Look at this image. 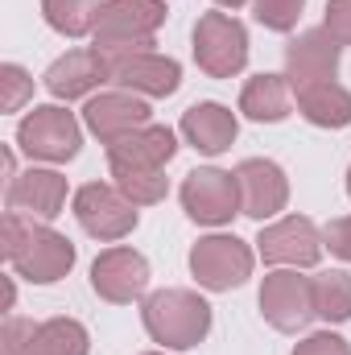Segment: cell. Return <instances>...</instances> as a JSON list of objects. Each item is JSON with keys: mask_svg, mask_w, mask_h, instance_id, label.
I'll return each mask as SVG.
<instances>
[{"mask_svg": "<svg viewBox=\"0 0 351 355\" xmlns=\"http://www.w3.org/2000/svg\"><path fill=\"white\" fill-rule=\"evenodd\" d=\"M298 112L314 124V128H348L351 124V91L335 79V83H318L293 95Z\"/></svg>", "mask_w": 351, "mask_h": 355, "instance_id": "7402d4cb", "label": "cell"}, {"mask_svg": "<svg viewBox=\"0 0 351 355\" xmlns=\"http://www.w3.org/2000/svg\"><path fill=\"white\" fill-rule=\"evenodd\" d=\"M240 112L257 124H281L293 112V87L285 75H252L240 91Z\"/></svg>", "mask_w": 351, "mask_h": 355, "instance_id": "44dd1931", "label": "cell"}, {"mask_svg": "<svg viewBox=\"0 0 351 355\" xmlns=\"http://www.w3.org/2000/svg\"><path fill=\"white\" fill-rule=\"evenodd\" d=\"M149 116H153L149 99L137 95V91H124V87L99 91V95H91L87 103H83V128H87L91 137H99V145H112V141H120V137L153 124Z\"/></svg>", "mask_w": 351, "mask_h": 355, "instance_id": "7c38bea8", "label": "cell"}, {"mask_svg": "<svg viewBox=\"0 0 351 355\" xmlns=\"http://www.w3.org/2000/svg\"><path fill=\"white\" fill-rule=\"evenodd\" d=\"M215 4H219V8H244L248 0H215Z\"/></svg>", "mask_w": 351, "mask_h": 355, "instance_id": "4dcf8cb0", "label": "cell"}, {"mask_svg": "<svg viewBox=\"0 0 351 355\" xmlns=\"http://www.w3.org/2000/svg\"><path fill=\"white\" fill-rule=\"evenodd\" d=\"M112 62V83L124 91H137L145 99H166L182 87V67L170 54L157 50H137V54H116Z\"/></svg>", "mask_w": 351, "mask_h": 355, "instance_id": "2e32d148", "label": "cell"}, {"mask_svg": "<svg viewBox=\"0 0 351 355\" xmlns=\"http://www.w3.org/2000/svg\"><path fill=\"white\" fill-rule=\"evenodd\" d=\"M182 211L203 223V227H223L232 223L236 215H244L240 207V182L228 170H215V166H198L182 178Z\"/></svg>", "mask_w": 351, "mask_h": 355, "instance_id": "9c48e42d", "label": "cell"}, {"mask_svg": "<svg viewBox=\"0 0 351 355\" xmlns=\"http://www.w3.org/2000/svg\"><path fill=\"white\" fill-rule=\"evenodd\" d=\"M232 174L240 182V207H244L248 219H261L264 223V219H277L285 211V202H289V178H285V170L277 162L248 157Z\"/></svg>", "mask_w": 351, "mask_h": 355, "instance_id": "e0dca14e", "label": "cell"}, {"mask_svg": "<svg viewBox=\"0 0 351 355\" xmlns=\"http://www.w3.org/2000/svg\"><path fill=\"white\" fill-rule=\"evenodd\" d=\"M190 50L207 79H232L248 67V29L232 12H203L194 21Z\"/></svg>", "mask_w": 351, "mask_h": 355, "instance_id": "5b68a950", "label": "cell"}, {"mask_svg": "<svg viewBox=\"0 0 351 355\" xmlns=\"http://www.w3.org/2000/svg\"><path fill=\"white\" fill-rule=\"evenodd\" d=\"M4 207L25 215V219H58L62 207H67V178L58 170H42V166H29L25 174H17L4 190Z\"/></svg>", "mask_w": 351, "mask_h": 355, "instance_id": "ac0fdd59", "label": "cell"}, {"mask_svg": "<svg viewBox=\"0 0 351 355\" xmlns=\"http://www.w3.org/2000/svg\"><path fill=\"white\" fill-rule=\"evenodd\" d=\"M103 0H42V17L62 37H87L95 33Z\"/></svg>", "mask_w": 351, "mask_h": 355, "instance_id": "cb8c5ba5", "label": "cell"}, {"mask_svg": "<svg viewBox=\"0 0 351 355\" xmlns=\"http://www.w3.org/2000/svg\"><path fill=\"white\" fill-rule=\"evenodd\" d=\"M141 322L166 352H190L211 335V306L194 289H157L145 297Z\"/></svg>", "mask_w": 351, "mask_h": 355, "instance_id": "7a4b0ae2", "label": "cell"}, {"mask_svg": "<svg viewBox=\"0 0 351 355\" xmlns=\"http://www.w3.org/2000/svg\"><path fill=\"white\" fill-rule=\"evenodd\" d=\"M348 198H351V170H348Z\"/></svg>", "mask_w": 351, "mask_h": 355, "instance_id": "1f68e13d", "label": "cell"}, {"mask_svg": "<svg viewBox=\"0 0 351 355\" xmlns=\"http://www.w3.org/2000/svg\"><path fill=\"white\" fill-rule=\"evenodd\" d=\"M339 42L327 29H302L289 46H285V79L293 95L318 83H335L339 79Z\"/></svg>", "mask_w": 351, "mask_h": 355, "instance_id": "5bb4252c", "label": "cell"}, {"mask_svg": "<svg viewBox=\"0 0 351 355\" xmlns=\"http://www.w3.org/2000/svg\"><path fill=\"white\" fill-rule=\"evenodd\" d=\"M252 248L240 240V236H223V232H211L203 236L194 248H190V272L203 289L211 293H228V289H240L248 277H252Z\"/></svg>", "mask_w": 351, "mask_h": 355, "instance_id": "ba28073f", "label": "cell"}, {"mask_svg": "<svg viewBox=\"0 0 351 355\" xmlns=\"http://www.w3.org/2000/svg\"><path fill=\"white\" fill-rule=\"evenodd\" d=\"M29 99H33V75L25 67H17V62H4L0 67V107L21 112Z\"/></svg>", "mask_w": 351, "mask_h": 355, "instance_id": "4316f807", "label": "cell"}, {"mask_svg": "<svg viewBox=\"0 0 351 355\" xmlns=\"http://www.w3.org/2000/svg\"><path fill=\"white\" fill-rule=\"evenodd\" d=\"M261 314L264 322L273 331H281V335L306 331L318 318L310 277H298V268H273L261 281Z\"/></svg>", "mask_w": 351, "mask_h": 355, "instance_id": "30bf717a", "label": "cell"}, {"mask_svg": "<svg viewBox=\"0 0 351 355\" xmlns=\"http://www.w3.org/2000/svg\"><path fill=\"white\" fill-rule=\"evenodd\" d=\"M178 132H182V141H186L190 149H198V153H207V157H219V153H228V149L236 145L240 120H236L232 107H223V103H215V99H203V103H194V107L182 112Z\"/></svg>", "mask_w": 351, "mask_h": 355, "instance_id": "ffe728a7", "label": "cell"}, {"mask_svg": "<svg viewBox=\"0 0 351 355\" xmlns=\"http://www.w3.org/2000/svg\"><path fill=\"white\" fill-rule=\"evenodd\" d=\"M293 355H351V343L335 331H314L293 347Z\"/></svg>", "mask_w": 351, "mask_h": 355, "instance_id": "83f0119b", "label": "cell"}, {"mask_svg": "<svg viewBox=\"0 0 351 355\" xmlns=\"http://www.w3.org/2000/svg\"><path fill=\"white\" fill-rule=\"evenodd\" d=\"M323 244L331 248V257H339V261H348V265H351V215H343V219H331V223H327Z\"/></svg>", "mask_w": 351, "mask_h": 355, "instance_id": "f546056e", "label": "cell"}, {"mask_svg": "<svg viewBox=\"0 0 351 355\" xmlns=\"http://www.w3.org/2000/svg\"><path fill=\"white\" fill-rule=\"evenodd\" d=\"M91 289L112 306H128V302L145 297V289H149V261L128 244L103 248L91 265Z\"/></svg>", "mask_w": 351, "mask_h": 355, "instance_id": "4fadbf2b", "label": "cell"}, {"mask_svg": "<svg viewBox=\"0 0 351 355\" xmlns=\"http://www.w3.org/2000/svg\"><path fill=\"white\" fill-rule=\"evenodd\" d=\"M71 211H75L79 227L87 232L91 240H103V244H116V240L132 236L137 223H141L137 202L116 182H87V186H79L75 198H71Z\"/></svg>", "mask_w": 351, "mask_h": 355, "instance_id": "8992f818", "label": "cell"}, {"mask_svg": "<svg viewBox=\"0 0 351 355\" xmlns=\"http://www.w3.org/2000/svg\"><path fill=\"white\" fill-rule=\"evenodd\" d=\"M46 91L58 99V103H71V99H91L95 87L112 83V62L103 50L83 46V50H67L62 58L50 62V71L42 75Z\"/></svg>", "mask_w": 351, "mask_h": 355, "instance_id": "9a60e30c", "label": "cell"}, {"mask_svg": "<svg viewBox=\"0 0 351 355\" xmlns=\"http://www.w3.org/2000/svg\"><path fill=\"white\" fill-rule=\"evenodd\" d=\"M323 29L339 42V46H351V0H327V21Z\"/></svg>", "mask_w": 351, "mask_h": 355, "instance_id": "f1b7e54d", "label": "cell"}, {"mask_svg": "<svg viewBox=\"0 0 351 355\" xmlns=\"http://www.w3.org/2000/svg\"><path fill=\"white\" fill-rule=\"evenodd\" d=\"M141 355H166V352H141Z\"/></svg>", "mask_w": 351, "mask_h": 355, "instance_id": "d6a6232c", "label": "cell"}, {"mask_svg": "<svg viewBox=\"0 0 351 355\" xmlns=\"http://www.w3.org/2000/svg\"><path fill=\"white\" fill-rule=\"evenodd\" d=\"M178 153V137L166 124H145L108 145V170H166Z\"/></svg>", "mask_w": 351, "mask_h": 355, "instance_id": "d6986e66", "label": "cell"}, {"mask_svg": "<svg viewBox=\"0 0 351 355\" xmlns=\"http://www.w3.org/2000/svg\"><path fill=\"white\" fill-rule=\"evenodd\" d=\"M166 25V0H103L95 21V50L108 58L153 50L157 29Z\"/></svg>", "mask_w": 351, "mask_h": 355, "instance_id": "3957f363", "label": "cell"}, {"mask_svg": "<svg viewBox=\"0 0 351 355\" xmlns=\"http://www.w3.org/2000/svg\"><path fill=\"white\" fill-rule=\"evenodd\" d=\"M306 0H252V17L273 33H293L302 21Z\"/></svg>", "mask_w": 351, "mask_h": 355, "instance_id": "484cf974", "label": "cell"}, {"mask_svg": "<svg viewBox=\"0 0 351 355\" xmlns=\"http://www.w3.org/2000/svg\"><path fill=\"white\" fill-rule=\"evenodd\" d=\"M91 335L79 318H4L0 327V355H87Z\"/></svg>", "mask_w": 351, "mask_h": 355, "instance_id": "52a82bcc", "label": "cell"}, {"mask_svg": "<svg viewBox=\"0 0 351 355\" xmlns=\"http://www.w3.org/2000/svg\"><path fill=\"white\" fill-rule=\"evenodd\" d=\"M323 232L314 227V219L306 215H285V219H273L268 227H261L257 236V252H261L264 265L277 268H314L323 257Z\"/></svg>", "mask_w": 351, "mask_h": 355, "instance_id": "8fae6325", "label": "cell"}, {"mask_svg": "<svg viewBox=\"0 0 351 355\" xmlns=\"http://www.w3.org/2000/svg\"><path fill=\"white\" fill-rule=\"evenodd\" d=\"M310 289H314V310L323 322H351V272L343 268L314 272Z\"/></svg>", "mask_w": 351, "mask_h": 355, "instance_id": "603a6c76", "label": "cell"}, {"mask_svg": "<svg viewBox=\"0 0 351 355\" xmlns=\"http://www.w3.org/2000/svg\"><path fill=\"white\" fill-rule=\"evenodd\" d=\"M79 145H83V124L62 103H37L17 124V149L29 162L62 166V162L79 157Z\"/></svg>", "mask_w": 351, "mask_h": 355, "instance_id": "277c9868", "label": "cell"}, {"mask_svg": "<svg viewBox=\"0 0 351 355\" xmlns=\"http://www.w3.org/2000/svg\"><path fill=\"white\" fill-rule=\"evenodd\" d=\"M112 182L137 202V207H153V202H162L166 198V190H170V178L166 170H116Z\"/></svg>", "mask_w": 351, "mask_h": 355, "instance_id": "d4e9b609", "label": "cell"}, {"mask_svg": "<svg viewBox=\"0 0 351 355\" xmlns=\"http://www.w3.org/2000/svg\"><path fill=\"white\" fill-rule=\"evenodd\" d=\"M0 257L29 285H54L75 268V244L42 219H25L17 211H4Z\"/></svg>", "mask_w": 351, "mask_h": 355, "instance_id": "6da1fadb", "label": "cell"}]
</instances>
